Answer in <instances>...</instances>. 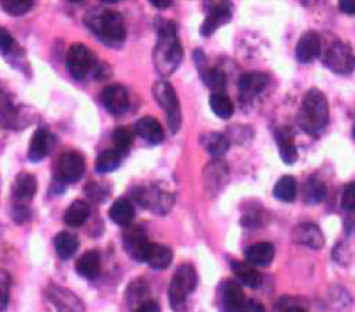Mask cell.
Returning <instances> with one entry per match:
<instances>
[{
	"instance_id": "10",
	"label": "cell",
	"mask_w": 355,
	"mask_h": 312,
	"mask_svg": "<svg viewBox=\"0 0 355 312\" xmlns=\"http://www.w3.org/2000/svg\"><path fill=\"white\" fill-rule=\"evenodd\" d=\"M232 17L233 6L230 1H220L214 4L200 26V33L204 37H209L218 28L230 22Z\"/></svg>"
},
{
	"instance_id": "2",
	"label": "cell",
	"mask_w": 355,
	"mask_h": 312,
	"mask_svg": "<svg viewBox=\"0 0 355 312\" xmlns=\"http://www.w3.org/2000/svg\"><path fill=\"white\" fill-rule=\"evenodd\" d=\"M86 26L107 46L119 47L126 37L122 15L112 10H92L85 17Z\"/></svg>"
},
{
	"instance_id": "30",
	"label": "cell",
	"mask_w": 355,
	"mask_h": 312,
	"mask_svg": "<svg viewBox=\"0 0 355 312\" xmlns=\"http://www.w3.org/2000/svg\"><path fill=\"white\" fill-rule=\"evenodd\" d=\"M79 247V239L76 234L62 230L54 237V248L61 259L71 258Z\"/></svg>"
},
{
	"instance_id": "41",
	"label": "cell",
	"mask_w": 355,
	"mask_h": 312,
	"mask_svg": "<svg viewBox=\"0 0 355 312\" xmlns=\"http://www.w3.org/2000/svg\"><path fill=\"white\" fill-rule=\"evenodd\" d=\"M341 205L347 211L355 209V182L345 184L341 196Z\"/></svg>"
},
{
	"instance_id": "11",
	"label": "cell",
	"mask_w": 355,
	"mask_h": 312,
	"mask_svg": "<svg viewBox=\"0 0 355 312\" xmlns=\"http://www.w3.org/2000/svg\"><path fill=\"white\" fill-rule=\"evenodd\" d=\"M216 297L222 312H239L245 302L241 286L233 280H223L218 287Z\"/></svg>"
},
{
	"instance_id": "23",
	"label": "cell",
	"mask_w": 355,
	"mask_h": 312,
	"mask_svg": "<svg viewBox=\"0 0 355 312\" xmlns=\"http://www.w3.org/2000/svg\"><path fill=\"white\" fill-rule=\"evenodd\" d=\"M232 272L237 277V280L250 288H258L262 283V276L261 273L255 269V266L250 265L248 262H240V261H233L230 263Z\"/></svg>"
},
{
	"instance_id": "29",
	"label": "cell",
	"mask_w": 355,
	"mask_h": 312,
	"mask_svg": "<svg viewBox=\"0 0 355 312\" xmlns=\"http://www.w3.org/2000/svg\"><path fill=\"white\" fill-rule=\"evenodd\" d=\"M90 215V208L86 201L75 200L64 212V222L71 227L82 226Z\"/></svg>"
},
{
	"instance_id": "3",
	"label": "cell",
	"mask_w": 355,
	"mask_h": 312,
	"mask_svg": "<svg viewBox=\"0 0 355 312\" xmlns=\"http://www.w3.org/2000/svg\"><path fill=\"white\" fill-rule=\"evenodd\" d=\"M329 122V103L323 92L316 87L309 89L301 101L297 112L298 126L309 133L318 135Z\"/></svg>"
},
{
	"instance_id": "5",
	"label": "cell",
	"mask_w": 355,
	"mask_h": 312,
	"mask_svg": "<svg viewBox=\"0 0 355 312\" xmlns=\"http://www.w3.org/2000/svg\"><path fill=\"white\" fill-rule=\"evenodd\" d=\"M153 96L165 112L169 132L178 133L182 125V112L175 87L168 80H158L153 86Z\"/></svg>"
},
{
	"instance_id": "36",
	"label": "cell",
	"mask_w": 355,
	"mask_h": 312,
	"mask_svg": "<svg viewBox=\"0 0 355 312\" xmlns=\"http://www.w3.org/2000/svg\"><path fill=\"white\" fill-rule=\"evenodd\" d=\"M128 302L130 305H135V309L137 306H140L143 302L147 301L148 297V287L147 283L143 280H135L130 283V286L128 287Z\"/></svg>"
},
{
	"instance_id": "50",
	"label": "cell",
	"mask_w": 355,
	"mask_h": 312,
	"mask_svg": "<svg viewBox=\"0 0 355 312\" xmlns=\"http://www.w3.org/2000/svg\"><path fill=\"white\" fill-rule=\"evenodd\" d=\"M352 135H354V137H355V123H354V129H352Z\"/></svg>"
},
{
	"instance_id": "46",
	"label": "cell",
	"mask_w": 355,
	"mask_h": 312,
	"mask_svg": "<svg viewBox=\"0 0 355 312\" xmlns=\"http://www.w3.org/2000/svg\"><path fill=\"white\" fill-rule=\"evenodd\" d=\"M338 8L349 15H355V0H340Z\"/></svg>"
},
{
	"instance_id": "34",
	"label": "cell",
	"mask_w": 355,
	"mask_h": 312,
	"mask_svg": "<svg viewBox=\"0 0 355 312\" xmlns=\"http://www.w3.org/2000/svg\"><path fill=\"white\" fill-rule=\"evenodd\" d=\"M326 196V186L316 176L308 177L302 187V197L306 204H318Z\"/></svg>"
},
{
	"instance_id": "20",
	"label": "cell",
	"mask_w": 355,
	"mask_h": 312,
	"mask_svg": "<svg viewBox=\"0 0 355 312\" xmlns=\"http://www.w3.org/2000/svg\"><path fill=\"white\" fill-rule=\"evenodd\" d=\"M275 257V247L268 241L251 244L244 251L245 262L252 266H268Z\"/></svg>"
},
{
	"instance_id": "31",
	"label": "cell",
	"mask_w": 355,
	"mask_h": 312,
	"mask_svg": "<svg viewBox=\"0 0 355 312\" xmlns=\"http://www.w3.org/2000/svg\"><path fill=\"white\" fill-rule=\"evenodd\" d=\"M198 73L204 82V85L212 90V93H223L226 86V75L223 71L218 68L202 67L198 69Z\"/></svg>"
},
{
	"instance_id": "7",
	"label": "cell",
	"mask_w": 355,
	"mask_h": 312,
	"mask_svg": "<svg viewBox=\"0 0 355 312\" xmlns=\"http://www.w3.org/2000/svg\"><path fill=\"white\" fill-rule=\"evenodd\" d=\"M323 64L336 73H349L355 68V55L347 44L334 42L326 49Z\"/></svg>"
},
{
	"instance_id": "13",
	"label": "cell",
	"mask_w": 355,
	"mask_h": 312,
	"mask_svg": "<svg viewBox=\"0 0 355 312\" xmlns=\"http://www.w3.org/2000/svg\"><path fill=\"white\" fill-rule=\"evenodd\" d=\"M101 103L110 114L121 115L129 107V96L122 85H108L101 92Z\"/></svg>"
},
{
	"instance_id": "8",
	"label": "cell",
	"mask_w": 355,
	"mask_h": 312,
	"mask_svg": "<svg viewBox=\"0 0 355 312\" xmlns=\"http://www.w3.org/2000/svg\"><path fill=\"white\" fill-rule=\"evenodd\" d=\"M133 197L141 207H146L161 215L169 211L173 201L172 196L158 186L139 187L133 191Z\"/></svg>"
},
{
	"instance_id": "45",
	"label": "cell",
	"mask_w": 355,
	"mask_h": 312,
	"mask_svg": "<svg viewBox=\"0 0 355 312\" xmlns=\"http://www.w3.org/2000/svg\"><path fill=\"white\" fill-rule=\"evenodd\" d=\"M133 312H159V305L154 300H147L140 306H137Z\"/></svg>"
},
{
	"instance_id": "12",
	"label": "cell",
	"mask_w": 355,
	"mask_h": 312,
	"mask_svg": "<svg viewBox=\"0 0 355 312\" xmlns=\"http://www.w3.org/2000/svg\"><path fill=\"white\" fill-rule=\"evenodd\" d=\"M85 158L78 151H67L58 159V175L57 177L62 179L65 183H73L82 177L85 173Z\"/></svg>"
},
{
	"instance_id": "48",
	"label": "cell",
	"mask_w": 355,
	"mask_h": 312,
	"mask_svg": "<svg viewBox=\"0 0 355 312\" xmlns=\"http://www.w3.org/2000/svg\"><path fill=\"white\" fill-rule=\"evenodd\" d=\"M150 3L157 8H168L173 4L172 0H150Z\"/></svg>"
},
{
	"instance_id": "33",
	"label": "cell",
	"mask_w": 355,
	"mask_h": 312,
	"mask_svg": "<svg viewBox=\"0 0 355 312\" xmlns=\"http://www.w3.org/2000/svg\"><path fill=\"white\" fill-rule=\"evenodd\" d=\"M208 101L214 114L222 119L230 118L234 112V104L225 93H211Z\"/></svg>"
},
{
	"instance_id": "35",
	"label": "cell",
	"mask_w": 355,
	"mask_h": 312,
	"mask_svg": "<svg viewBox=\"0 0 355 312\" xmlns=\"http://www.w3.org/2000/svg\"><path fill=\"white\" fill-rule=\"evenodd\" d=\"M122 162V155L116 150H104L98 154L94 162V168L98 173L114 172Z\"/></svg>"
},
{
	"instance_id": "38",
	"label": "cell",
	"mask_w": 355,
	"mask_h": 312,
	"mask_svg": "<svg viewBox=\"0 0 355 312\" xmlns=\"http://www.w3.org/2000/svg\"><path fill=\"white\" fill-rule=\"evenodd\" d=\"M1 8L12 17H19L26 14L32 7L33 1L32 0H1Z\"/></svg>"
},
{
	"instance_id": "24",
	"label": "cell",
	"mask_w": 355,
	"mask_h": 312,
	"mask_svg": "<svg viewBox=\"0 0 355 312\" xmlns=\"http://www.w3.org/2000/svg\"><path fill=\"white\" fill-rule=\"evenodd\" d=\"M200 143L204 150L212 157H222L230 147L229 139L220 132H208L200 136Z\"/></svg>"
},
{
	"instance_id": "16",
	"label": "cell",
	"mask_w": 355,
	"mask_h": 312,
	"mask_svg": "<svg viewBox=\"0 0 355 312\" xmlns=\"http://www.w3.org/2000/svg\"><path fill=\"white\" fill-rule=\"evenodd\" d=\"M320 53V39L313 31L305 32L295 46V58L301 64H309L318 58Z\"/></svg>"
},
{
	"instance_id": "32",
	"label": "cell",
	"mask_w": 355,
	"mask_h": 312,
	"mask_svg": "<svg viewBox=\"0 0 355 312\" xmlns=\"http://www.w3.org/2000/svg\"><path fill=\"white\" fill-rule=\"evenodd\" d=\"M297 194V182L294 176L284 175L273 186V197L283 202L294 201Z\"/></svg>"
},
{
	"instance_id": "39",
	"label": "cell",
	"mask_w": 355,
	"mask_h": 312,
	"mask_svg": "<svg viewBox=\"0 0 355 312\" xmlns=\"http://www.w3.org/2000/svg\"><path fill=\"white\" fill-rule=\"evenodd\" d=\"M85 193L90 200L96 202H103L108 197V187L101 183L92 182L85 187Z\"/></svg>"
},
{
	"instance_id": "42",
	"label": "cell",
	"mask_w": 355,
	"mask_h": 312,
	"mask_svg": "<svg viewBox=\"0 0 355 312\" xmlns=\"http://www.w3.org/2000/svg\"><path fill=\"white\" fill-rule=\"evenodd\" d=\"M11 216L17 223H25L31 219V209L25 202H15L11 209Z\"/></svg>"
},
{
	"instance_id": "4",
	"label": "cell",
	"mask_w": 355,
	"mask_h": 312,
	"mask_svg": "<svg viewBox=\"0 0 355 312\" xmlns=\"http://www.w3.org/2000/svg\"><path fill=\"white\" fill-rule=\"evenodd\" d=\"M198 284V276L196 269L189 263H182L175 270L169 290V304L173 312H182L186 305V298L189 294H191Z\"/></svg>"
},
{
	"instance_id": "9",
	"label": "cell",
	"mask_w": 355,
	"mask_h": 312,
	"mask_svg": "<svg viewBox=\"0 0 355 312\" xmlns=\"http://www.w3.org/2000/svg\"><path fill=\"white\" fill-rule=\"evenodd\" d=\"M146 230L140 225L128 227L123 234V247L129 257L137 262H146L147 251L150 247Z\"/></svg>"
},
{
	"instance_id": "6",
	"label": "cell",
	"mask_w": 355,
	"mask_h": 312,
	"mask_svg": "<svg viewBox=\"0 0 355 312\" xmlns=\"http://www.w3.org/2000/svg\"><path fill=\"white\" fill-rule=\"evenodd\" d=\"M65 67L68 73L73 79H85L89 75V72L93 71L96 67L94 54L83 43H73L68 49Z\"/></svg>"
},
{
	"instance_id": "43",
	"label": "cell",
	"mask_w": 355,
	"mask_h": 312,
	"mask_svg": "<svg viewBox=\"0 0 355 312\" xmlns=\"http://www.w3.org/2000/svg\"><path fill=\"white\" fill-rule=\"evenodd\" d=\"M14 44H15V42H14L11 33L6 28H1L0 29V50H1V54L3 55L7 54L12 49Z\"/></svg>"
},
{
	"instance_id": "21",
	"label": "cell",
	"mask_w": 355,
	"mask_h": 312,
	"mask_svg": "<svg viewBox=\"0 0 355 312\" xmlns=\"http://www.w3.org/2000/svg\"><path fill=\"white\" fill-rule=\"evenodd\" d=\"M135 133L150 144H158L164 140V129L154 116H143L135 123Z\"/></svg>"
},
{
	"instance_id": "25",
	"label": "cell",
	"mask_w": 355,
	"mask_h": 312,
	"mask_svg": "<svg viewBox=\"0 0 355 312\" xmlns=\"http://www.w3.org/2000/svg\"><path fill=\"white\" fill-rule=\"evenodd\" d=\"M275 140L277 143L282 161L287 165L294 164L298 159V151L291 133H288L286 129H277L275 132Z\"/></svg>"
},
{
	"instance_id": "49",
	"label": "cell",
	"mask_w": 355,
	"mask_h": 312,
	"mask_svg": "<svg viewBox=\"0 0 355 312\" xmlns=\"http://www.w3.org/2000/svg\"><path fill=\"white\" fill-rule=\"evenodd\" d=\"M284 312H305V311H304V309H301V308H298V306H291V308L286 309Z\"/></svg>"
},
{
	"instance_id": "17",
	"label": "cell",
	"mask_w": 355,
	"mask_h": 312,
	"mask_svg": "<svg viewBox=\"0 0 355 312\" xmlns=\"http://www.w3.org/2000/svg\"><path fill=\"white\" fill-rule=\"evenodd\" d=\"M293 239L298 244H304L313 250H319L324 244V237L319 226L311 222L300 223L293 230Z\"/></svg>"
},
{
	"instance_id": "22",
	"label": "cell",
	"mask_w": 355,
	"mask_h": 312,
	"mask_svg": "<svg viewBox=\"0 0 355 312\" xmlns=\"http://www.w3.org/2000/svg\"><path fill=\"white\" fill-rule=\"evenodd\" d=\"M100 269H101V258H100L98 251H96V250L86 251L85 254H82L78 258V261L75 263L76 273L89 280L96 279L100 273Z\"/></svg>"
},
{
	"instance_id": "40",
	"label": "cell",
	"mask_w": 355,
	"mask_h": 312,
	"mask_svg": "<svg viewBox=\"0 0 355 312\" xmlns=\"http://www.w3.org/2000/svg\"><path fill=\"white\" fill-rule=\"evenodd\" d=\"M10 286H11V279L8 276V273L6 270L0 272V311L4 312L7 309L8 305V291H10Z\"/></svg>"
},
{
	"instance_id": "18",
	"label": "cell",
	"mask_w": 355,
	"mask_h": 312,
	"mask_svg": "<svg viewBox=\"0 0 355 312\" xmlns=\"http://www.w3.org/2000/svg\"><path fill=\"white\" fill-rule=\"evenodd\" d=\"M49 298L58 308V312H85L79 298L60 286H53L49 288Z\"/></svg>"
},
{
	"instance_id": "47",
	"label": "cell",
	"mask_w": 355,
	"mask_h": 312,
	"mask_svg": "<svg viewBox=\"0 0 355 312\" xmlns=\"http://www.w3.org/2000/svg\"><path fill=\"white\" fill-rule=\"evenodd\" d=\"M67 184H68V183H65L62 179L55 177V179L53 180V183H51L50 191H51L53 194H61V193H64V190H65Z\"/></svg>"
},
{
	"instance_id": "26",
	"label": "cell",
	"mask_w": 355,
	"mask_h": 312,
	"mask_svg": "<svg viewBox=\"0 0 355 312\" xmlns=\"http://www.w3.org/2000/svg\"><path fill=\"white\" fill-rule=\"evenodd\" d=\"M108 216L118 226H123V227L130 226L135 218V209L132 202L126 198L115 200L108 211Z\"/></svg>"
},
{
	"instance_id": "15",
	"label": "cell",
	"mask_w": 355,
	"mask_h": 312,
	"mask_svg": "<svg viewBox=\"0 0 355 312\" xmlns=\"http://www.w3.org/2000/svg\"><path fill=\"white\" fill-rule=\"evenodd\" d=\"M55 143L54 136L46 129H36L28 147V158L31 162H39L49 155Z\"/></svg>"
},
{
	"instance_id": "27",
	"label": "cell",
	"mask_w": 355,
	"mask_h": 312,
	"mask_svg": "<svg viewBox=\"0 0 355 312\" xmlns=\"http://www.w3.org/2000/svg\"><path fill=\"white\" fill-rule=\"evenodd\" d=\"M173 259V252L168 245L164 244H158V243H151L147 251V257H146V262L157 270L165 269L171 265Z\"/></svg>"
},
{
	"instance_id": "37",
	"label": "cell",
	"mask_w": 355,
	"mask_h": 312,
	"mask_svg": "<svg viewBox=\"0 0 355 312\" xmlns=\"http://www.w3.org/2000/svg\"><path fill=\"white\" fill-rule=\"evenodd\" d=\"M133 141V135L128 128H116L112 132V143L114 150H116L121 155H125L129 153Z\"/></svg>"
},
{
	"instance_id": "28",
	"label": "cell",
	"mask_w": 355,
	"mask_h": 312,
	"mask_svg": "<svg viewBox=\"0 0 355 312\" xmlns=\"http://www.w3.org/2000/svg\"><path fill=\"white\" fill-rule=\"evenodd\" d=\"M227 180V166L223 161H212L204 171V184L208 190L223 187V183Z\"/></svg>"
},
{
	"instance_id": "1",
	"label": "cell",
	"mask_w": 355,
	"mask_h": 312,
	"mask_svg": "<svg viewBox=\"0 0 355 312\" xmlns=\"http://www.w3.org/2000/svg\"><path fill=\"white\" fill-rule=\"evenodd\" d=\"M183 49L178 36V26L173 21H165L158 26L157 43L153 51V62L155 71L166 78L172 75L180 65Z\"/></svg>"
},
{
	"instance_id": "19",
	"label": "cell",
	"mask_w": 355,
	"mask_h": 312,
	"mask_svg": "<svg viewBox=\"0 0 355 312\" xmlns=\"http://www.w3.org/2000/svg\"><path fill=\"white\" fill-rule=\"evenodd\" d=\"M36 190H37L36 177L28 172H19L15 176L12 187H11L12 196L18 202L31 201L35 197Z\"/></svg>"
},
{
	"instance_id": "44",
	"label": "cell",
	"mask_w": 355,
	"mask_h": 312,
	"mask_svg": "<svg viewBox=\"0 0 355 312\" xmlns=\"http://www.w3.org/2000/svg\"><path fill=\"white\" fill-rule=\"evenodd\" d=\"M239 312H266V309H265V306L261 302H258L255 300H247L241 305Z\"/></svg>"
},
{
	"instance_id": "14",
	"label": "cell",
	"mask_w": 355,
	"mask_h": 312,
	"mask_svg": "<svg viewBox=\"0 0 355 312\" xmlns=\"http://www.w3.org/2000/svg\"><path fill=\"white\" fill-rule=\"evenodd\" d=\"M268 75L259 71L245 72L239 79V96L241 101H251L268 85Z\"/></svg>"
}]
</instances>
